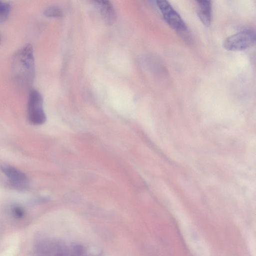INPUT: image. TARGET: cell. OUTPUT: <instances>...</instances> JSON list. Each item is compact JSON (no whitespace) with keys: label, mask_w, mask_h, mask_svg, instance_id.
<instances>
[{"label":"cell","mask_w":256,"mask_h":256,"mask_svg":"<svg viewBox=\"0 0 256 256\" xmlns=\"http://www.w3.org/2000/svg\"><path fill=\"white\" fill-rule=\"evenodd\" d=\"M100 8V13L104 20L108 24H112L116 20V14L114 9L108 0L94 1Z\"/></svg>","instance_id":"cell-6"},{"label":"cell","mask_w":256,"mask_h":256,"mask_svg":"<svg viewBox=\"0 0 256 256\" xmlns=\"http://www.w3.org/2000/svg\"><path fill=\"white\" fill-rule=\"evenodd\" d=\"M44 14L50 18H59L62 16V10L56 6L48 7L44 10Z\"/></svg>","instance_id":"cell-9"},{"label":"cell","mask_w":256,"mask_h":256,"mask_svg":"<svg viewBox=\"0 0 256 256\" xmlns=\"http://www.w3.org/2000/svg\"><path fill=\"white\" fill-rule=\"evenodd\" d=\"M198 16L202 22L206 26L211 23V2L210 0L198 1Z\"/></svg>","instance_id":"cell-7"},{"label":"cell","mask_w":256,"mask_h":256,"mask_svg":"<svg viewBox=\"0 0 256 256\" xmlns=\"http://www.w3.org/2000/svg\"><path fill=\"white\" fill-rule=\"evenodd\" d=\"M11 6L7 2L0 0V23L4 22L10 14Z\"/></svg>","instance_id":"cell-8"},{"label":"cell","mask_w":256,"mask_h":256,"mask_svg":"<svg viewBox=\"0 0 256 256\" xmlns=\"http://www.w3.org/2000/svg\"><path fill=\"white\" fill-rule=\"evenodd\" d=\"M156 4L168 25L172 29L179 32L186 30V26L179 14L166 0H158Z\"/></svg>","instance_id":"cell-4"},{"label":"cell","mask_w":256,"mask_h":256,"mask_svg":"<svg viewBox=\"0 0 256 256\" xmlns=\"http://www.w3.org/2000/svg\"><path fill=\"white\" fill-rule=\"evenodd\" d=\"M12 212L13 216L18 219L22 218L24 215V208L19 206H13L12 209Z\"/></svg>","instance_id":"cell-10"},{"label":"cell","mask_w":256,"mask_h":256,"mask_svg":"<svg viewBox=\"0 0 256 256\" xmlns=\"http://www.w3.org/2000/svg\"><path fill=\"white\" fill-rule=\"evenodd\" d=\"M27 112L28 121L34 126L42 125L46 121L42 97L37 90H32L29 94Z\"/></svg>","instance_id":"cell-2"},{"label":"cell","mask_w":256,"mask_h":256,"mask_svg":"<svg viewBox=\"0 0 256 256\" xmlns=\"http://www.w3.org/2000/svg\"><path fill=\"white\" fill-rule=\"evenodd\" d=\"M12 70L17 83L22 87L28 88L32 84L35 72L34 59L32 46L26 44L14 55Z\"/></svg>","instance_id":"cell-1"},{"label":"cell","mask_w":256,"mask_h":256,"mask_svg":"<svg viewBox=\"0 0 256 256\" xmlns=\"http://www.w3.org/2000/svg\"><path fill=\"white\" fill-rule=\"evenodd\" d=\"M2 172L8 179L11 186L18 190L26 189L29 184V180L27 176L16 168L4 166L2 168Z\"/></svg>","instance_id":"cell-5"},{"label":"cell","mask_w":256,"mask_h":256,"mask_svg":"<svg viewBox=\"0 0 256 256\" xmlns=\"http://www.w3.org/2000/svg\"><path fill=\"white\" fill-rule=\"evenodd\" d=\"M255 42V32L252 30H245L226 38L222 46L227 50L240 51L252 46Z\"/></svg>","instance_id":"cell-3"}]
</instances>
